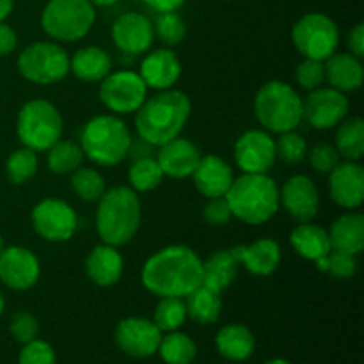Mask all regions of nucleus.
I'll list each match as a JSON object with an SVG mask.
<instances>
[{
  "label": "nucleus",
  "mask_w": 364,
  "mask_h": 364,
  "mask_svg": "<svg viewBox=\"0 0 364 364\" xmlns=\"http://www.w3.org/2000/svg\"><path fill=\"white\" fill-rule=\"evenodd\" d=\"M255 112L265 130L274 134L295 130L302 123V98L287 82L270 80L256 92Z\"/></svg>",
  "instance_id": "6"
},
{
  "label": "nucleus",
  "mask_w": 364,
  "mask_h": 364,
  "mask_svg": "<svg viewBox=\"0 0 364 364\" xmlns=\"http://www.w3.org/2000/svg\"><path fill=\"white\" fill-rule=\"evenodd\" d=\"M128 180H130V188H134L135 192H149L162 183L164 173L156 159H142L132 162Z\"/></svg>",
  "instance_id": "37"
},
{
  "label": "nucleus",
  "mask_w": 364,
  "mask_h": 364,
  "mask_svg": "<svg viewBox=\"0 0 364 364\" xmlns=\"http://www.w3.org/2000/svg\"><path fill=\"white\" fill-rule=\"evenodd\" d=\"M291 41L304 59L326 60L340 45V31L327 14L308 13L294 25Z\"/></svg>",
  "instance_id": "10"
},
{
  "label": "nucleus",
  "mask_w": 364,
  "mask_h": 364,
  "mask_svg": "<svg viewBox=\"0 0 364 364\" xmlns=\"http://www.w3.org/2000/svg\"><path fill=\"white\" fill-rule=\"evenodd\" d=\"M350 103L345 92L334 87H318L302 100V121L315 130H331L347 117Z\"/></svg>",
  "instance_id": "13"
},
{
  "label": "nucleus",
  "mask_w": 364,
  "mask_h": 364,
  "mask_svg": "<svg viewBox=\"0 0 364 364\" xmlns=\"http://www.w3.org/2000/svg\"><path fill=\"white\" fill-rule=\"evenodd\" d=\"M85 274L96 287H114L123 276V256L114 245H96L85 258Z\"/></svg>",
  "instance_id": "24"
},
{
  "label": "nucleus",
  "mask_w": 364,
  "mask_h": 364,
  "mask_svg": "<svg viewBox=\"0 0 364 364\" xmlns=\"http://www.w3.org/2000/svg\"><path fill=\"white\" fill-rule=\"evenodd\" d=\"M155 159L162 169L164 176L183 180V178L192 176L194 169L198 167L199 159H201V153L194 142L183 137H176L166 144L159 146Z\"/></svg>",
  "instance_id": "20"
},
{
  "label": "nucleus",
  "mask_w": 364,
  "mask_h": 364,
  "mask_svg": "<svg viewBox=\"0 0 364 364\" xmlns=\"http://www.w3.org/2000/svg\"><path fill=\"white\" fill-rule=\"evenodd\" d=\"M148 98V85L137 71H110L100 82V100L114 114H134Z\"/></svg>",
  "instance_id": "11"
},
{
  "label": "nucleus",
  "mask_w": 364,
  "mask_h": 364,
  "mask_svg": "<svg viewBox=\"0 0 364 364\" xmlns=\"http://www.w3.org/2000/svg\"><path fill=\"white\" fill-rule=\"evenodd\" d=\"M18 46V36L13 27L0 21V57L13 53Z\"/></svg>",
  "instance_id": "48"
},
{
  "label": "nucleus",
  "mask_w": 364,
  "mask_h": 364,
  "mask_svg": "<svg viewBox=\"0 0 364 364\" xmlns=\"http://www.w3.org/2000/svg\"><path fill=\"white\" fill-rule=\"evenodd\" d=\"M315 263L320 272H327L333 277H338V279H348L358 270V262H355L354 255L334 251V249H331L329 255L316 259Z\"/></svg>",
  "instance_id": "41"
},
{
  "label": "nucleus",
  "mask_w": 364,
  "mask_h": 364,
  "mask_svg": "<svg viewBox=\"0 0 364 364\" xmlns=\"http://www.w3.org/2000/svg\"><path fill=\"white\" fill-rule=\"evenodd\" d=\"M63 116L53 103L46 100H31L18 112L16 134L21 146L32 151H48L63 139Z\"/></svg>",
  "instance_id": "7"
},
{
  "label": "nucleus",
  "mask_w": 364,
  "mask_h": 364,
  "mask_svg": "<svg viewBox=\"0 0 364 364\" xmlns=\"http://www.w3.org/2000/svg\"><path fill=\"white\" fill-rule=\"evenodd\" d=\"M231 213L252 226L267 223L279 210V187L269 174H247L235 178L224 196Z\"/></svg>",
  "instance_id": "4"
},
{
  "label": "nucleus",
  "mask_w": 364,
  "mask_h": 364,
  "mask_svg": "<svg viewBox=\"0 0 364 364\" xmlns=\"http://www.w3.org/2000/svg\"><path fill=\"white\" fill-rule=\"evenodd\" d=\"M156 149H159L156 146H153L151 142L144 141L142 137H135V139L132 137L127 159H130L132 162H135V160H142V159H155Z\"/></svg>",
  "instance_id": "47"
},
{
  "label": "nucleus",
  "mask_w": 364,
  "mask_h": 364,
  "mask_svg": "<svg viewBox=\"0 0 364 364\" xmlns=\"http://www.w3.org/2000/svg\"><path fill=\"white\" fill-rule=\"evenodd\" d=\"M142 2L156 13H171V11L180 9L185 0H142Z\"/></svg>",
  "instance_id": "50"
},
{
  "label": "nucleus",
  "mask_w": 364,
  "mask_h": 364,
  "mask_svg": "<svg viewBox=\"0 0 364 364\" xmlns=\"http://www.w3.org/2000/svg\"><path fill=\"white\" fill-rule=\"evenodd\" d=\"M238 262L231 249H220L210 255L203 262V281L201 284L223 294L235 281L238 274Z\"/></svg>",
  "instance_id": "28"
},
{
  "label": "nucleus",
  "mask_w": 364,
  "mask_h": 364,
  "mask_svg": "<svg viewBox=\"0 0 364 364\" xmlns=\"http://www.w3.org/2000/svg\"><path fill=\"white\" fill-rule=\"evenodd\" d=\"M331 249L358 256L364 249V217L361 213H345L331 226Z\"/></svg>",
  "instance_id": "27"
},
{
  "label": "nucleus",
  "mask_w": 364,
  "mask_h": 364,
  "mask_svg": "<svg viewBox=\"0 0 364 364\" xmlns=\"http://www.w3.org/2000/svg\"><path fill=\"white\" fill-rule=\"evenodd\" d=\"M194 185L206 199L223 198L228 194L235 180L233 167L217 155H206L199 159L198 167L192 173Z\"/></svg>",
  "instance_id": "22"
},
{
  "label": "nucleus",
  "mask_w": 364,
  "mask_h": 364,
  "mask_svg": "<svg viewBox=\"0 0 364 364\" xmlns=\"http://www.w3.org/2000/svg\"><path fill=\"white\" fill-rule=\"evenodd\" d=\"M153 31L164 45L176 46L187 36V25L176 11H171V13H159L155 23H153Z\"/></svg>",
  "instance_id": "39"
},
{
  "label": "nucleus",
  "mask_w": 364,
  "mask_h": 364,
  "mask_svg": "<svg viewBox=\"0 0 364 364\" xmlns=\"http://www.w3.org/2000/svg\"><path fill=\"white\" fill-rule=\"evenodd\" d=\"M185 306H187V316L201 326L215 323L220 316L223 309V299L219 291L212 288L199 284L192 294L185 297Z\"/></svg>",
  "instance_id": "31"
},
{
  "label": "nucleus",
  "mask_w": 364,
  "mask_h": 364,
  "mask_svg": "<svg viewBox=\"0 0 364 364\" xmlns=\"http://www.w3.org/2000/svg\"><path fill=\"white\" fill-rule=\"evenodd\" d=\"M55 350L52 345L36 338L31 343H25L18 358V364H55Z\"/></svg>",
  "instance_id": "44"
},
{
  "label": "nucleus",
  "mask_w": 364,
  "mask_h": 364,
  "mask_svg": "<svg viewBox=\"0 0 364 364\" xmlns=\"http://www.w3.org/2000/svg\"><path fill=\"white\" fill-rule=\"evenodd\" d=\"M238 265L255 276H270L281 263V247L274 238H259L249 245L231 249Z\"/></svg>",
  "instance_id": "23"
},
{
  "label": "nucleus",
  "mask_w": 364,
  "mask_h": 364,
  "mask_svg": "<svg viewBox=\"0 0 364 364\" xmlns=\"http://www.w3.org/2000/svg\"><path fill=\"white\" fill-rule=\"evenodd\" d=\"M156 352L166 364H192L198 355V347L191 336L180 331H173L162 336Z\"/></svg>",
  "instance_id": "33"
},
{
  "label": "nucleus",
  "mask_w": 364,
  "mask_h": 364,
  "mask_svg": "<svg viewBox=\"0 0 364 364\" xmlns=\"http://www.w3.org/2000/svg\"><path fill=\"white\" fill-rule=\"evenodd\" d=\"M132 134L119 117L96 116L85 123L80 135V148L96 166L114 167L123 162L130 148Z\"/></svg>",
  "instance_id": "5"
},
{
  "label": "nucleus",
  "mask_w": 364,
  "mask_h": 364,
  "mask_svg": "<svg viewBox=\"0 0 364 364\" xmlns=\"http://www.w3.org/2000/svg\"><path fill=\"white\" fill-rule=\"evenodd\" d=\"M347 46L348 50H350L352 55L359 57V59L364 55V25L363 23L354 25V28L348 32Z\"/></svg>",
  "instance_id": "49"
},
{
  "label": "nucleus",
  "mask_w": 364,
  "mask_h": 364,
  "mask_svg": "<svg viewBox=\"0 0 364 364\" xmlns=\"http://www.w3.org/2000/svg\"><path fill=\"white\" fill-rule=\"evenodd\" d=\"M70 183L75 194H77L82 201L87 203H98V199L102 198L103 192L107 191L103 176L96 169H91V167L80 166L77 171H73V173H71Z\"/></svg>",
  "instance_id": "36"
},
{
  "label": "nucleus",
  "mask_w": 364,
  "mask_h": 364,
  "mask_svg": "<svg viewBox=\"0 0 364 364\" xmlns=\"http://www.w3.org/2000/svg\"><path fill=\"white\" fill-rule=\"evenodd\" d=\"M187 306L185 299L181 297H162L155 309L153 322L162 333H173L178 331L187 320Z\"/></svg>",
  "instance_id": "35"
},
{
  "label": "nucleus",
  "mask_w": 364,
  "mask_h": 364,
  "mask_svg": "<svg viewBox=\"0 0 364 364\" xmlns=\"http://www.w3.org/2000/svg\"><path fill=\"white\" fill-rule=\"evenodd\" d=\"M323 68H326V80L338 91L352 92L363 85V63L352 53L334 52L329 59L323 60Z\"/></svg>",
  "instance_id": "25"
},
{
  "label": "nucleus",
  "mask_w": 364,
  "mask_h": 364,
  "mask_svg": "<svg viewBox=\"0 0 364 364\" xmlns=\"http://www.w3.org/2000/svg\"><path fill=\"white\" fill-rule=\"evenodd\" d=\"M14 0H0V21L6 20L11 13H13Z\"/></svg>",
  "instance_id": "51"
},
{
  "label": "nucleus",
  "mask_w": 364,
  "mask_h": 364,
  "mask_svg": "<svg viewBox=\"0 0 364 364\" xmlns=\"http://www.w3.org/2000/svg\"><path fill=\"white\" fill-rule=\"evenodd\" d=\"M139 75L148 89L166 91L178 82L181 75V63L171 48H159L146 53L142 59Z\"/></svg>",
  "instance_id": "21"
},
{
  "label": "nucleus",
  "mask_w": 364,
  "mask_h": 364,
  "mask_svg": "<svg viewBox=\"0 0 364 364\" xmlns=\"http://www.w3.org/2000/svg\"><path fill=\"white\" fill-rule=\"evenodd\" d=\"M141 228V199L130 187H112L103 192L96 210V231L103 244H128Z\"/></svg>",
  "instance_id": "3"
},
{
  "label": "nucleus",
  "mask_w": 364,
  "mask_h": 364,
  "mask_svg": "<svg viewBox=\"0 0 364 364\" xmlns=\"http://www.w3.org/2000/svg\"><path fill=\"white\" fill-rule=\"evenodd\" d=\"M39 276L41 263L31 249L13 245L0 252V281L11 290H28L38 283Z\"/></svg>",
  "instance_id": "16"
},
{
  "label": "nucleus",
  "mask_w": 364,
  "mask_h": 364,
  "mask_svg": "<svg viewBox=\"0 0 364 364\" xmlns=\"http://www.w3.org/2000/svg\"><path fill=\"white\" fill-rule=\"evenodd\" d=\"M4 306H6V302H4L2 294H0V316H2V313H4Z\"/></svg>",
  "instance_id": "54"
},
{
  "label": "nucleus",
  "mask_w": 364,
  "mask_h": 364,
  "mask_svg": "<svg viewBox=\"0 0 364 364\" xmlns=\"http://www.w3.org/2000/svg\"><path fill=\"white\" fill-rule=\"evenodd\" d=\"M96 11L89 0H48L41 13V27L55 41L75 43L91 32Z\"/></svg>",
  "instance_id": "8"
},
{
  "label": "nucleus",
  "mask_w": 364,
  "mask_h": 364,
  "mask_svg": "<svg viewBox=\"0 0 364 364\" xmlns=\"http://www.w3.org/2000/svg\"><path fill=\"white\" fill-rule=\"evenodd\" d=\"M290 244L301 258L316 262L331 252L329 233L311 223H301L290 233Z\"/></svg>",
  "instance_id": "29"
},
{
  "label": "nucleus",
  "mask_w": 364,
  "mask_h": 364,
  "mask_svg": "<svg viewBox=\"0 0 364 364\" xmlns=\"http://www.w3.org/2000/svg\"><path fill=\"white\" fill-rule=\"evenodd\" d=\"M336 151L345 160L358 162L364 155V121L361 117H345L338 124L336 132Z\"/></svg>",
  "instance_id": "32"
},
{
  "label": "nucleus",
  "mask_w": 364,
  "mask_h": 364,
  "mask_svg": "<svg viewBox=\"0 0 364 364\" xmlns=\"http://www.w3.org/2000/svg\"><path fill=\"white\" fill-rule=\"evenodd\" d=\"M309 164L315 171L322 174H329L334 167L340 164V153L336 151V148L326 142H320L315 148L309 151Z\"/></svg>",
  "instance_id": "45"
},
{
  "label": "nucleus",
  "mask_w": 364,
  "mask_h": 364,
  "mask_svg": "<svg viewBox=\"0 0 364 364\" xmlns=\"http://www.w3.org/2000/svg\"><path fill=\"white\" fill-rule=\"evenodd\" d=\"M84 151L73 141H59L46 151V166L55 174H71L82 166Z\"/></svg>",
  "instance_id": "34"
},
{
  "label": "nucleus",
  "mask_w": 364,
  "mask_h": 364,
  "mask_svg": "<svg viewBox=\"0 0 364 364\" xmlns=\"http://www.w3.org/2000/svg\"><path fill=\"white\" fill-rule=\"evenodd\" d=\"M32 228L46 242H68L78 228V217L73 206L63 199L48 198L39 201L32 210Z\"/></svg>",
  "instance_id": "12"
},
{
  "label": "nucleus",
  "mask_w": 364,
  "mask_h": 364,
  "mask_svg": "<svg viewBox=\"0 0 364 364\" xmlns=\"http://www.w3.org/2000/svg\"><path fill=\"white\" fill-rule=\"evenodd\" d=\"M16 66L21 77L32 84H57L70 73V55L57 43L38 41L18 55Z\"/></svg>",
  "instance_id": "9"
},
{
  "label": "nucleus",
  "mask_w": 364,
  "mask_h": 364,
  "mask_svg": "<svg viewBox=\"0 0 364 364\" xmlns=\"http://www.w3.org/2000/svg\"><path fill=\"white\" fill-rule=\"evenodd\" d=\"M4 251V238H2V235H0V252Z\"/></svg>",
  "instance_id": "55"
},
{
  "label": "nucleus",
  "mask_w": 364,
  "mask_h": 364,
  "mask_svg": "<svg viewBox=\"0 0 364 364\" xmlns=\"http://www.w3.org/2000/svg\"><path fill=\"white\" fill-rule=\"evenodd\" d=\"M141 279L156 297L185 299L201 284L203 259L187 245H169L146 259Z\"/></svg>",
  "instance_id": "1"
},
{
  "label": "nucleus",
  "mask_w": 364,
  "mask_h": 364,
  "mask_svg": "<svg viewBox=\"0 0 364 364\" xmlns=\"http://www.w3.org/2000/svg\"><path fill=\"white\" fill-rule=\"evenodd\" d=\"M203 217L212 226H224L233 219L230 205H228L226 198H210L208 203L203 206Z\"/></svg>",
  "instance_id": "46"
},
{
  "label": "nucleus",
  "mask_w": 364,
  "mask_h": 364,
  "mask_svg": "<svg viewBox=\"0 0 364 364\" xmlns=\"http://www.w3.org/2000/svg\"><path fill=\"white\" fill-rule=\"evenodd\" d=\"M265 364H294V363L287 361V359H272V361H269V363H265Z\"/></svg>",
  "instance_id": "53"
},
{
  "label": "nucleus",
  "mask_w": 364,
  "mask_h": 364,
  "mask_svg": "<svg viewBox=\"0 0 364 364\" xmlns=\"http://www.w3.org/2000/svg\"><path fill=\"white\" fill-rule=\"evenodd\" d=\"M191 112V98L183 91L166 89L151 98H146L139 107L135 112V130L139 137L159 148L180 137Z\"/></svg>",
  "instance_id": "2"
},
{
  "label": "nucleus",
  "mask_w": 364,
  "mask_h": 364,
  "mask_svg": "<svg viewBox=\"0 0 364 364\" xmlns=\"http://www.w3.org/2000/svg\"><path fill=\"white\" fill-rule=\"evenodd\" d=\"M70 71L82 82H102L112 71V59L100 46H84L70 59Z\"/></svg>",
  "instance_id": "26"
},
{
  "label": "nucleus",
  "mask_w": 364,
  "mask_h": 364,
  "mask_svg": "<svg viewBox=\"0 0 364 364\" xmlns=\"http://www.w3.org/2000/svg\"><path fill=\"white\" fill-rule=\"evenodd\" d=\"M295 80L306 91H313V89L322 87L326 82V68H323V60L315 59H304L295 70Z\"/></svg>",
  "instance_id": "42"
},
{
  "label": "nucleus",
  "mask_w": 364,
  "mask_h": 364,
  "mask_svg": "<svg viewBox=\"0 0 364 364\" xmlns=\"http://www.w3.org/2000/svg\"><path fill=\"white\" fill-rule=\"evenodd\" d=\"M89 2L92 4V6H98V7H110L114 6V4H117L119 0H89Z\"/></svg>",
  "instance_id": "52"
},
{
  "label": "nucleus",
  "mask_w": 364,
  "mask_h": 364,
  "mask_svg": "<svg viewBox=\"0 0 364 364\" xmlns=\"http://www.w3.org/2000/svg\"><path fill=\"white\" fill-rule=\"evenodd\" d=\"M276 155L288 166H297L308 155V144L304 137L295 130L283 132L276 141Z\"/></svg>",
  "instance_id": "40"
},
{
  "label": "nucleus",
  "mask_w": 364,
  "mask_h": 364,
  "mask_svg": "<svg viewBox=\"0 0 364 364\" xmlns=\"http://www.w3.org/2000/svg\"><path fill=\"white\" fill-rule=\"evenodd\" d=\"M276 160V139L269 132L249 130L237 139L235 162L242 173L267 174Z\"/></svg>",
  "instance_id": "14"
},
{
  "label": "nucleus",
  "mask_w": 364,
  "mask_h": 364,
  "mask_svg": "<svg viewBox=\"0 0 364 364\" xmlns=\"http://www.w3.org/2000/svg\"><path fill=\"white\" fill-rule=\"evenodd\" d=\"M6 173L11 183H27L38 173V155H36V151L25 148V146H21L20 149H14L6 162Z\"/></svg>",
  "instance_id": "38"
},
{
  "label": "nucleus",
  "mask_w": 364,
  "mask_h": 364,
  "mask_svg": "<svg viewBox=\"0 0 364 364\" xmlns=\"http://www.w3.org/2000/svg\"><path fill=\"white\" fill-rule=\"evenodd\" d=\"M331 199L338 206L355 210L364 201V169L354 160L340 162L329 173Z\"/></svg>",
  "instance_id": "19"
},
{
  "label": "nucleus",
  "mask_w": 364,
  "mask_h": 364,
  "mask_svg": "<svg viewBox=\"0 0 364 364\" xmlns=\"http://www.w3.org/2000/svg\"><path fill=\"white\" fill-rule=\"evenodd\" d=\"M279 203L284 206L291 219L301 223H311L320 208V194L311 178L295 174L284 181L279 191Z\"/></svg>",
  "instance_id": "18"
},
{
  "label": "nucleus",
  "mask_w": 364,
  "mask_h": 364,
  "mask_svg": "<svg viewBox=\"0 0 364 364\" xmlns=\"http://www.w3.org/2000/svg\"><path fill=\"white\" fill-rule=\"evenodd\" d=\"M114 336H116L117 347L124 354L142 359L156 354L164 334L153 320L130 316V318H124L117 323Z\"/></svg>",
  "instance_id": "15"
},
{
  "label": "nucleus",
  "mask_w": 364,
  "mask_h": 364,
  "mask_svg": "<svg viewBox=\"0 0 364 364\" xmlns=\"http://www.w3.org/2000/svg\"><path fill=\"white\" fill-rule=\"evenodd\" d=\"M9 331L18 343L25 345L31 343V341H34L38 338L39 323L36 320V316L31 315L28 311H18L11 318Z\"/></svg>",
  "instance_id": "43"
},
{
  "label": "nucleus",
  "mask_w": 364,
  "mask_h": 364,
  "mask_svg": "<svg viewBox=\"0 0 364 364\" xmlns=\"http://www.w3.org/2000/svg\"><path fill=\"white\" fill-rule=\"evenodd\" d=\"M114 45L127 55H142L151 48L155 31L148 16L137 11H128L112 23Z\"/></svg>",
  "instance_id": "17"
},
{
  "label": "nucleus",
  "mask_w": 364,
  "mask_h": 364,
  "mask_svg": "<svg viewBox=\"0 0 364 364\" xmlns=\"http://www.w3.org/2000/svg\"><path fill=\"white\" fill-rule=\"evenodd\" d=\"M215 345L223 358L230 361H245L255 352L256 341L249 327L242 323H230L217 333Z\"/></svg>",
  "instance_id": "30"
}]
</instances>
